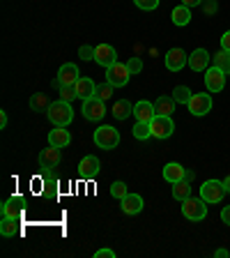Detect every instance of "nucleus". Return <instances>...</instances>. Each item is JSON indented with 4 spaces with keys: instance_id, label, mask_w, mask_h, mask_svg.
<instances>
[{
    "instance_id": "1",
    "label": "nucleus",
    "mask_w": 230,
    "mask_h": 258,
    "mask_svg": "<svg viewBox=\"0 0 230 258\" xmlns=\"http://www.w3.org/2000/svg\"><path fill=\"white\" fill-rule=\"evenodd\" d=\"M46 115L51 120V124H55V127H69L71 120H74V108H71L69 102L58 99V102H51Z\"/></svg>"
},
{
    "instance_id": "2",
    "label": "nucleus",
    "mask_w": 230,
    "mask_h": 258,
    "mask_svg": "<svg viewBox=\"0 0 230 258\" xmlns=\"http://www.w3.org/2000/svg\"><path fill=\"white\" fill-rule=\"evenodd\" d=\"M120 143V132L111 124H102V127L95 129V145L97 148H102V150H113V148H118Z\"/></svg>"
},
{
    "instance_id": "3",
    "label": "nucleus",
    "mask_w": 230,
    "mask_h": 258,
    "mask_svg": "<svg viewBox=\"0 0 230 258\" xmlns=\"http://www.w3.org/2000/svg\"><path fill=\"white\" fill-rule=\"evenodd\" d=\"M182 217L189 221H203L207 217V203L203 199H191L182 201Z\"/></svg>"
},
{
    "instance_id": "4",
    "label": "nucleus",
    "mask_w": 230,
    "mask_h": 258,
    "mask_svg": "<svg viewBox=\"0 0 230 258\" xmlns=\"http://www.w3.org/2000/svg\"><path fill=\"white\" fill-rule=\"evenodd\" d=\"M81 111H83V118L88 122H99L106 115V102H102L99 97H88V99H83V108Z\"/></svg>"
},
{
    "instance_id": "5",
    "label": "nucleus",
    "mask_w": 230,
    "mask_h": 258,
    "mask_svg": "<svg viewBox=\"0 0 230 258\" xmlns=\"http://www.w3.org/2000/svg\"><path fill=\"white\" fill-rule=\"evenodd\" d=\"M225 196V189H223V182L221 180H205L200 184V199L205 203H221Z\"/></svg>"
},
{
    "instance_id": "6",
    "label": "nucleus",
    "mask_w": 230,
    "mask_h": 258,
    "mask_svg": "<svg viewBox=\"0 0 230 258\" xmlns=\"http://www.w3.org/2000/svg\"><path fill=\"white\" fill-rule=\"evenodd\" d=\"M150 129H152V136H155V139L164 141V139H171L173 136L175 122H173L171 115H157V118L150 122Z\"/></svg>"
},
{
    "instance_id": "7",
    "label": "nucleus",
    "mask_w": 230,
    "mask_h": 258,
    "mask_svg": "<svg viewBox=\"0 0 230 258\" xmlns=\"http://www.w3.org/2000/svg\"><path fill=\"white\" fill-rule=\"evenodd\" d=\"M79 79H81L79 67H76L74 62H64L62 67L58 70V76H55L53 86L60 90L62 86H76V81H79Z\"/></svg>"
},
{
    "instance_id": "8",
    "label": "nucleus",
    "mask_w": 230,
    "mask_h": 258,
    "mask_svg": "<svg viewBox=\"0 0 230 258\" xmlns=\"http://www.w3.org/2000/svg\"><path fill=\"white\" fill-rule=\"evenodd\" d=\"M189 113L191 115H196V118H200V115H207L209 111H212V97L205 95V92H193V97L189 99Z\"/></svg>"
},
{
    "instance_id": "9",
    "label": "nucleus",
    "mask_w": 230,
    "mask_h": 258,
    "mask_svg": "<svg viewBox=\"0 0 230 258\" xmlns=\"http://www.w3.org/2000/svg\"><path fill=\"white\" fill-rule=\"evenodd\" d=\"M129 79H131V72H129L127 64H122V62H115L113 67L106 70V81L115 88H124L129 83Z\"/></svg>"
},
{
    "instance_id": "10",
    "label": "nucleus",
    "mask_w": 230,
    "mask_h": 258,
    "mask_svg": "<svg viewBox=\"0 0 230 258\" xmlns=\"http://www.w3.org/2000/svg\"><path fill=\"white\" fill-rule=\"evenodd\" d=\"M95 62L104 70H108V67L118 62V51L111 44H99V46H95Z\"/></svg>"
},
{
    "instance_id": "11",
    "label": "nucleus",
    "mask_w": 230,
    "mask_h": 258,
    "mask_svg": "<svg viewBox=\"0 0 230 258\" xmlns=\"http://www.w3.org/2000/svg\"><path fill=\"white\" fill-rule=\"evenodd\" d=\"M99 171H102V161L97 159L95 155H88L79 161V175L83 180H95L99 175Z\"/></svg>"
},
{
    "instance_id": "12",
    "label": "nucleus",
    "mask_w": 230,
    "mask_h": 258,
    "mask_svg": "<svg viewBox=\"0 0 230 258\" xmlns=\"http://www.w3.org/2000/svg\"><path fill=\"white\" fill-rule=\"evenodd\" d=\"M60 159H62V148H55V145H48V148H44L42 152H39L37 161L39 166L46 171V168H53L60 164Z\"/></svg>"
},
{
    "instance_id": "13",
    "label": "nucleus",
    "mask_w": 230,
    "mask_h": 258,
    "mask_svg": "<svg viewBox=\"0 0 230 258\" xmlns=\"http://www.w3.org/2000/svg\"><path fill=\"white\" fill-rule=\"evenodd\" d=\"M205 88L209 92H221L225 88V74L219 67H207V72H205Z\"/></svg>"
},
{
    "instance_id": "14",
    "label": "nucleus",
    "mask_w": 230,
    "mask_h": 258,
    "mask_svg": "<svg viewBox=\"0 0 230 258\" xmlns=\"http://www.w3.org/2000/svg\"><path fill=\"white\" fill-rule=\"evenodd\" d=\"M189 64V55L182 48H171L166 53V70L168 72H182Z\"/></svg>"
},
{
    "instance_id": "15",
    "label": "nucleus",
    "mask_w": 230,
    "mask_h": 258,
    "mask_svg": "<svg viewBox=\"0 0 230 258\" xmlns=\"http://www.w3.org/2000/svg\"><path fill=\"white\" fill-rule=\"evenodd\" d=\"M134 118L136 122H152V120L157 118V108L152 102H147V99H140V102L134 104Z\"/></svg>"
},
{
    "instance_id": "16",
    "label": "nucleus",
    "mask_w": 230,
    "mask_h": 258,
    "mask_svg": "<svg viewBox=\"0 0 230 258\" xmlns=\"http://www.w3.org/2000/svg\"><path fill=\"white\" fill-rule=\"evenodd\" d=\"M143 205H145V201H143V196H140V194H127V196L120 201L122 212H124V215H129V217L138 215L140 210H143Z\"/></svg>"
},
{
    "instance_id": "17",
    "label": "nucleus",
    "mask_w": 230,
    "mask_h": 258,
    "mask_svg": "<svg viewBox=\"0 0 230 258\" xmlns=\"http://www.w3.org/2000/svg\"><path fill=\"white\" fill-rule=\"evenodd\" d=\"M209 60H212V55H209L205 48H196L193 53H189V67H191L193 72H207Z\"/></svg>"
},
{
    "instance_id": "18",
    "label": "nucleus",
    "mask_w": 230,
    "mask_h": 258,
    "mask_svg": "<svg viewBox=\"0 0 230 258\" xmlns=\"http://www.w3.org/2000/svg\"><path fill=\"white\" fill-rule=\"evenodd\" d=\"M161 175H164V180L171 184L180 182V180H184V175H187V171H184L182 164H177V161H168L166 166H164V171H161Z\"/></svg>"
},
{
    "instance_id": "19",
    "label": "nucleus",
    "mask_w": 230,
    "mask_h": 258,
    "mask_svg": "<svg viewBox=\"0 0 230 258\" xmlns=\"http://www.w3.org/2000/svg\"><path fill=\"white\" fill-rule=\"evenodd\" d=\"M0 212H3V217H12V219H21L23 215V199H19V196H12V199H7L5 203L0 205Z\"/></svg>"
},
{
    "instance_id": "20",
    "label": "nucleus",
    "mask_w": 230,
    "mask_h": 258,
    "mask_svg": "<svg viewBox=\"0 0 230 258\" xmlns=\"http://www.w3.org/2000/svg\"><path fill=\"white\" fill-rule=\"evenodd\" d=\"M71 143V134L69 129L64 127H55L48 132V145H55V148H67Z\"/></svg>"
},
{
    "instance_id": "21",
    "label": "nucleus",
    "mask_w": 230,
    "mask_h": 258,
    "mask_svg": "<svg viewBox=\"0 0 230 258\" xmlns=\"http://www.w3.org/2000/svg\"><path fill=\"white\" fill-rule=\"evenodd\" d=\"M76 95H79V99L83 102V99H88V97H95L97 92V83L90 79V76H81L79 81H76Z\"/></svg>"
},
{
    "instance_id": "22",
    "label": "nucleus",
    "mask_w": 230,
    "mask_h": 258,
    "mask_svg": "<svg viewBox=\"0 0 230 258\" xmlns=\"http://www.w3.org/2000/svg\"><path fill=\"white\" fill-rule=\"evenodd\" d=\"M21 233H23L21 221L12 219V217H3V221H0V235L3 237H19Z\"/></svg>"
},
{
    "instance_id": "23",
    "label": "nucleus",
    "mask_w": 230,
    "mask_h": 258,
    "mask_svg": "<svg viewBox=\"0 0 230 258\" xmlns=\"http://www.w3.org/2000/svg\"><path fill=\"white\" fill-rule=\"evenodd\" d=\"M111 113L115 120H127L129 115H134V104L129 102V99H118V102L113 104Z\"/></svg>"
},
{
    "instance_id": "24",
    "label": "nucleus",
    "mask_w": 230,
    "mask_h": 258,
    "mask_svg": "<svg viewBox=\"0 0 230 258\" xmlns=\"http://www.w3.org/2000/svg\"><path fill=\"white\" fill-rule=\"evenodd\" d=\"M171 19H173V23H175V26H180V28L189 26V23H191V7L177 5L175 10L171 12Z\"/></svg>"
},
{
    "instance_id": "25",
    "label": "nucleus",
    "mask_w": 230,
    "mask_h": 258,
    "mask_svg": "<svg viewBox=\"0 0 230 258\" xmlns=\"http://www.w3.org/2000/svg\"><path fill=\"white\" fill-rule=\"evenodd\" d=\"M30 111L32 113H44V111H48V106H51V99H48L44 92H35V95L30 97Z\"/></svg>"
},
{
    "instance_id": "26",
    "label": "nucleus",
    "mask_w": 230,
    "mask_h": 258,
    "mask_svg": "<svg viewBox=\"0 0 230 258\" xmlns=\"http://www.w3.org/2000/svg\"><path fill=\"white\" fill-rule=\"evenodd\" d=\"M157 115H173L175 113V99L173 97H159L155 102Z\"/></svg>"
},
{
    "instance_id": "27",
    "label": "nucleus",
    "mask_w": 230,
    "mask_h": 258,
    "mask_svg": "<svg viewBox=\"0 0 230 258\" xmlns=\"http://www.w3.org/2000/svg\"><path fill=\"white\" fill-rule=\"evenodd\" d=\"M189 196H191V184H189V180H180V182L173 184V199L175 201H187Z\"/></svg>"
},
{
    "instance_id": "28",
    "label": "nucleus",
    "mask_w": 230,
    "mask_h": 258,
    "mask_svg": "<svg viewBox=\"0 0 230 258\" xmlns=\"http://www.w3.org/2000/svg\"><path fill=\"white\" fill-rule=\"evenodd\" d=\"M212 62H214V67H219L225 76L230 74V51H223V48L216 51V55H212Z\"/></svg>"
},
{
    "instance_id": "29",
    "label": "nucleus",
    "mask_w": 230,
    "mask_h": 258,
    "mask_svg": "<svg viewBox=\"0 0 230 258\" xmlns=\"http://www.w3.org/2000/svg\"><path fill=\"white\" fill-rule=\"evenodd\" d=\"M191 97H193V92L189 90L187 86H177L175 90H173V99H175V104H189Z\"/></svg>"
},
{
    "instance_id": "30",
    "label": "nucleus",
    "mask_w": 230,
    "mask_h": 258,
    "mask_svg": "<svg viewBox=\"0 0 230 258\" xmlns=\"http://www.w3.org/2000/svg\"><path fill=\"white\" fill-rule=\"evenodd\" d=\"M150 136H152L150 122H136V124H134V139H138V141H147Z\"/></svg>"
},
{
    "instance_id": "31",
    "label": "nucleus",
    "mask_w": 230,
    "mask_h": 258,
    "mask_svg": "<svg viewBox=\"0 0 230 258\" xmlns=\"http://www.w3.org/2000/svg\"><path fill=\"white\" fill-rule=\"evenodd\" d=\"M129 194V189H127V184L122 182V180H115V182L111 184V196L113 199H118V201H122L124 196Z\"/></svg>"
},
{
    "instance_id": "32",
    "label": "nucleus",
    "mask_w": 230,
    "mask_h": 258,
    "mask_svg": "<svg viewBox=\"0 0 230 258\" xmlns=\"http://www.w3.org/2000/svg\"><path fill=\"white\" fill-rule=\"evenodd\" d=\"M113 90H115V86H111V83H102V86H97V92H95V97H99L102 102H106V99H111L113 97Z\"/></svg>"
},
{
    "instance_id": "33",
    "label": "nucleus",
    "mask_w": 230,
    "mask_h": 258,
    "mask_svg": "<svg viewBox=\"0 0 230 258\" xmlns=\"http://www.w3.org/2000/svg\"><path fill=\"white\" fill-rule=\"evenodd\" d=\"M60 99H64V102H74V99H79V95H76V88L74 86H62L60 88Z\"/></svg>"
},
{
    "instance_id": "34",
    "label": "nucleus",
    "mask_w": 230,
    "mask_h": 258,
    "mask_svg": "<svg viewBox=\"0 0 230 258\" xmlns=\"http://www.w3.org/2000/svg\"><path fill=\"white\" fill-rule=\"evenodd\" d=\"M127 70L131 72V76H134V74H140V72H143V60H140L138 55L129 58V60H127Z\"/></svg>"
},
{
    "instance_id": "35",
    "label": "nucleus",
    "mask_w": 230,
    "mask_h": 258,
    "mask_svg": "<svg viewBox=\"0 0 230 258\" xmlns=\"http://www.w3.org/2000/svg\"><path fill=\"white\" fill-rule=\"evenodd\" d=\"M134 5L143 12H152L159 7V0H134Z\"/></svg>"
},
{
    "instance_id": "36",
    "label": "nucleus",
    "mask_w": 230,
    "mask_h": 258,
    "mask_svg": "<svg viewBox=\"0 0 230 258\" xmlns=\"http://www.w3.org/2000/svg\"><path fill=\"white\" fill-rule=\"evenodd\" d=\"M79 58L81 60H95V46H88V44H83V46L79 48Z\"/></svg>"
},
{
    "instance_id": "37",
    "label": "nucleus",
    "mask_w": 230,
    "mask_h": 258,
    "mask_svg": "<svg viewBox=\"0 0 230 258\" xmlns=\"http://www.w3.org/2000/svg\"><path fill=\"white\" fill-rule=\"evenodd\" d=\"M95 258H115V251L113 249H97Z\"/></svg>"
},
{
    "instance_id": "38",
    "label": "nucleus",
    "mask_w": 230,
    "mask_h": 258,
    "mask_svg": "<svg viewBox=\"0 0 230 258\" xmlns=\"http://www.w3.org/2000/svg\"><path fill=\"white\" fill-rule=\"evenodd\" d=\"M221 48H223V51H230V30L223 32V37H221Z\"/></svg>"
},
{
    "instance_id": "39",
    "label": "nucleus",
    "mask_w": 230,
    "mask_h": 258,
    "mask_svg": "<svg viewBox=\"0 0 230 258\" xmlns=\"http://www.w3.org/2000/svg\"><path fill=\"white\" fill-rule=\"evenodd\" d=\"M221 221L230 226V205H225V208L221 210Z\"/></svg>"
},
{
    "instance_id": "40",
    "label": "nucleus",
    "mask_w": 230,
    "mask_h": 258,
    "mask_svg": "<svg viewBox=\"0 0 230 258\" xmlns=\"http://www.w3.org/2000/svg\"><path fill=\"white\" fill-rule=\"evenodd\" d=\"M214 12H216V3L212 0V3H207V5H205V14H214Z\"/></svg>"
},
{
    "instance_id": "41",
    "label": "nucleus",
    "mask_w": 230,
    "mask_h": 258,
    "mask_svg": "<svg viewBox=\"0 0 230 258\" xmlns=\"http://www.w3.org/2000/svg\"><path fill=\"white\" fill-rule=\"evenodd\" d=\"M203 0H182V5H187V7H198Z\"/></svg>"
},
{
    "instance_id": "42",
    "label": "nucleus",
    "mask_w": 230,
    "mask_h": 258,
    "mask_svg": "<svg viewBox=\"0 0 230 258\" xmlns=\"http://www.w3.org/2000/svg\"><path fill=\"white\" fill-rule=\"evenodd\" d=\"M214 256H216V258H228V249H223V247H221V249H216V251H214Z\"/></svg>"
},
{
    "instance_id": "43",
    "label": "nucleus",
    "mask_w": 230,
    "mask_h": 258,
    "mask_svg": "<svg viewBox=\"0 0 230 258\" xmlns=\"http://www.w3.org/2000/svg\"><path fill=\"white\" fill-rule=\"evenodd\" d=\"M0 127H3V129L7 127V113L5 111H0Z\"/></svg>"
},
{
    "instance_id": "44",
    "label": "nucleus",
    "mask_w": 230,
    "mask_h": 258,
    "mask_svg": "<svg viewBox=\"0 0 230 258\" xmlns=\"http://www.w3.org/2000/svg\"><path fill=\"white\" fill-rule=\"evenodd\" d=\"M223 182V189H225V194H230V175L225 177V180H221Z\"/></svg>"
}]
</instances>
